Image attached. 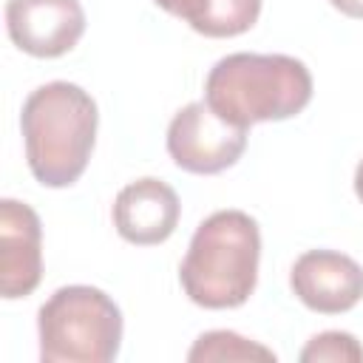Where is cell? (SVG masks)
<instances>
[{"label": "cell", "instance_id": "14", "mask_svg": "<svg viewBox=\"0 0 363 363\" xmlns=\"http://www.w3.org/2000/svg\"><path fill=\"white\" fill-rule=\"evenodd\" d=\"M354 193H357V199L363 201V162H360L357 170H354Z\"/></svg>", "mask_w": 363, "mask_h": 363}, {"label": "cell", "instance_id": "4", "mask_svg": "<svg viewBox=\"0 0 363 363\" xmlns=\"http://www.w3.org/2000/svg\"><path fill=\"white\" fill-rule=\"evenodd\" d=\"M43 363H111L122 346V312L88 284L51 292L37 312Z\"/></svg>", "mask_w": 363, "mask_h": 363}, {"label": "cell", "instance_id": "1", "mask_svg": "<svg viewBox=\"0 0 363 363\" xmlns=\"http://www.w3.org/2000/svg\"><path fill=\"white\" fill-rule=\"evenodd\" d=\"M99 111L94 96L65 79L34 88L20 111L31 176L43 187H71L88 167Z\"/></svg>", "mask_w": 363, "mask_h": 363}, {"label": "cell", "instance_id": "7", "mask_svg": "<svg viewBox=\"0 0 363 363\" xmlns=\"http://www.w3.org/2000/svg\"><path fill=\"white\" fill-rule=\"evenodd\" d=\"M295 298L320 315H340L363 301V267L337 250H306L289 269Z\"/></svg>", "mask_w": 363, "mask_h": 363}, {"label": "cell", "instance_id": "12", "mask_svg": "<svg viewBox=\"0 0 363 363\" xmlns=\"http://www.w3.org/2000/svg\"><path fill=\"white\" fill-rule=\"evenodd\" d=\"M301 363H363V346L349 332L326 329L301 349Z\"/></svg>", "mask_w": 363, "mask_h": 363}, {"label": "cell", "instance_id": "6", "mask_svg": "<svg viewBox=\"0 0 363 363\" xmlns=\"http://www.w3.org/2000/svg\"><path fill=\"white\" fill-rule=\"evenodd\" d=\"M6 31L20 51L54 60L85 34V11L79 0H6Z\"/></svg>", "mask_w": 363, "mask_h": 363}, {"label": "cell", "instance_id": "10", "mask_svg": "<svg viewBox=\"0 0 363 363\" xmlns=\"http://www.w3.org/2000/svg\"><path fill=\"white\" fill-rule=\"evenodd\" d=\"M204 37H238L258 23L261 0H156Z\"/></svg>", "mask_w": 363, "mask_h": 363}, {"label": "cell", "instance_id": "3", "mask_svg": "<svg viewBox=\"0 0 363 363\" xmlns=\"http://www.w3.org/2000/svg\"><path fill=\"white\" fill-rule=\"evenodd\" d=\"M258 221L244 210H216L196 227L179 267V281L196 306L235 309L258 284Z\"/></svg>", "mask_w": 363, "mask_h": 363}, {"label": "cell", "instance_id": "2", "mask_svg": "<svg viewBox=\"0 0 363 363\" xmlns=\"http://www.w3.org/2000/svg\"><path fill=\"white\" fill-rule=\"evenodd\" d=\"M312 99L309 68L289 54L238 51L221 57L204 82V102L227 122L252 128L301 113Z\"/></svg>", "mask_w": 363, "mask_h": 363}, {"label": "cell", "instance_id": "9", "mask_svg": "<svg viewBox=\"0 0 363 363\" xmlns=\"http://www.w3.org/2000/svg\"><path fill=\"white\" fill-rule=\"evenodd\" d=\"M111 216L116 233L128 244L153 247L173 235V230L179 227L182 204L167 182L156 176H145L125 184L116 193Z\"/></svg>", "mask_w": 363, "mask_h": 363}, {"label": "cell", "instance_id": "13", "mask_svg": "<svg viewBox=\"0 0 363 363\" xmlns=\"http://www.w3.org/2000/svg\"><path fill=\"white\" fill-rule=\"evenodd\" d=\"M340 14L346 17H354V20H363V0H329Z\"/></svg>", "mask_w": 363, "mask_h": 363}, {"label": "cell", "instance_id": "11", "mask_svg": "<svg viewBox=\"0 0 363 363\" xmlns=\"http://www.w3.org/2000/svg\"><path fill=\"white\" fill-rule=\"evenodd\" d=\"M190 363H210V360H275V352L238 335L230 329H213L196 337L187 352Z\"/></svg>", "mask_w": 363, "mask_h": 363}, {"label": "cell", "instance_id": "5", "mask_svg": "<svg viewBox=\"0 0 363 363\" xmlns=\"http://www.w3.org/2000/svg\"><path fill=\"white\" fill-rule=\"evenodd\" d=\"M247 150V128L221 119L204 99L184 105L167 125V153L176 167L213 176L233 167Z\"/></svg>", "mask_w": 363, "mask_h": 363}, {"label": "cell", "instance_id": "8", "mask_svg": "<svg viewBox=\"0 0 363 363\" xmlns=\"http://www.w3.org/2000/svg\"><path fill=\"white\" fill-rule=\"evenodd\" d=\"M43 281V224L17 199L0 201V295L17 301Z\"/></svg>", "mask_w": 363, "mask_h": 363}]
</instances>
